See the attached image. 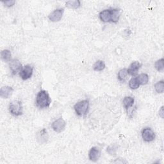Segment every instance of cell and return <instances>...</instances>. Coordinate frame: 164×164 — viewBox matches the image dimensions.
<instances>
[{"mask_svg":"<svg viewBox=\"0 0 164 164\" xmlns=\"http://www.w3.org/2000/svg\"><path fill=\"white\" fill-rule=\"evenodd\" d=\"M51 100L50 95L46 91L42 90L38 92L36 97V104L40 109H46L50 107Z\"/></svg>","mask_w":164,"mask_h":164,"instance_id":"6da1fadb","label":"cell"},{"mask_svg":"<svg viewBox=\"0 0 164 164\" xmlns=\"http://www.w3.org/2000/svg\"><path fill=\"white\" fill-rule=\"evenodd\" d=\"M89 108V102L87 100H82L77 103L74 107L76 114L79 116H84L87 113Z\"/></svg>","mask_w":164,"mask_h":164,"instance_id":"7a4b0ae2","label":"cell"},{"mask_svg":"<svg viewBox=\"0 0 164 164\" xmlns=\"http://www.w3.org/2000/svg\"><path fill=\"white\" fill-rule=\"evenodd\" d=\"M9 111L14 116H20L23 114V105L20 101L15 100L9 105Z\"/></svg>","mask_w":164,"mask_h":164,"instance_id":"3957f363","label":"cell"},{"mask_svg":"<svg viewBox=\"0 0 164 164\" xmlns=\"http://www.w3.org/2000/svg\"><path fill=\"white\" fill-rule=\"evenodd\" d=\"M51 126H52L53 130L55 132L60 133L65 130V126H66V122L62 117H60L59 119H58L57 120L55 121L52 123Z\"/></svg>","mask_w":164,"mask_h":164,"instance_id":"277c9868","label":"cell"},{"mask_svg":"<svg viewBox=\"0 0 164 164\" xmlns=\"http://www.w3.org/2000/svg\"><path fill=\"white\" fill-rule=\"evenodd\" d=\"M33 67L30 65H27L22 67L21 70L19 72V76L23 80H26L30 78L33 74Z\"/></svg>","mask_w":164,"mask_h":164,"instance_id":"5b68a950","label":"cell"},{"mask_svg":"<svg viewBox=\"0 0 164 164\" xmlns=\"http://www.w3.org/2000/svg\"><path fill=\"white\" fill-rule=\"evenodd\" d=\"M142 137L144 141L149 142L155 139V134L151 128H146L142 130Z\"/></svg>","mask_w":164,"mask_h":164,"instance_id":"8992f818","label":"cell"},{"mask_svg":"<svg viewBox=\"0 0 164 164\" xmlns=\"http://www.w3.org/2000/svg\"><path fill=\"white\" fill-rule=\"evenodd\" d=\"M64 13V9L60 8V9H56L53 12H51L48 17L49 19L52 22H58L61 20Z\"/></svg>","mask_w":164,"mask_h":164,"instance_id":"52a82bcc","label":"cell"},{"mask_svg":"<svg viewBox=\"0 0 164 164\" xmlns=\"http://www.w3.org/2000/svg\"><path fill=\"white\" fill-rule=\"evenodd\" d=\"M10 68L13 74H16L21 70L22 65L19 60L14 59L10 61Z\"/></svg>","mask_w":164,"mask_h":164,"instance_id":"ba28073f","label":"cell"},{"mask_svg":"<svg viewBox=\"0 0 164 164\" xmlns=\"http://www.w3.org/2000/svg\"><path fill=\"white\" fill-rule=\"evenodd\" d=\"M101 155V151L97 147H93L89 153V157L91 161L95 162L98 160Z\"/></svg>","mask_w":164,"mask_h":164,"instance_id":"9c48e42d","label":"cell"},{"mask_svg":"<svg viewBox=\"0 0 164 164\" xmlns=\"http://www.w3.org/2000/svg\"><path fill=\"white\" fill-rule=\"evenodd\" d=\"M14 91L12 87L9 86H2L0 90V96L2 98H8L11 95Z\"/></svg>","mask_w":164,"mask_h":164,"instance_id":"30bf717a","label":"cell"},{"mask_svg":"<svg viewBox=\"0 0 164 164\" xmlns=\"http://www.w3.org/2000/svg\"><path fill=\"white\" fill-rule=\"evenodd\" d=\"M140 67H141V64L139 62L136 61V62H133L130 65L129 69H127L128 74L131 75V76H135L137 73V71L139 70Z\"/></svg>","mask_w":164,"mask_h":164,"instance_id":"8fae6325","label":"cell"},{"mask_svg":"<svg viewBox=\"0 0 164 164\" xmlns=\"http://www.w3.org/2000/svg\"><path fill=\"white\" fill-rule=\"evenodd\" d=\"M100 18L103 22L108 23L111 21V11L110 9L104 10L100 14Z\"/></svg>","mask_w":164,"mask_h":164,"instance_id":"7c38bea8","label":"cell"},{"mask_svg":"<svg viewBox=\"0 0 164 164\" xmlns=\"http://www.w3.org/2000/svg\"><path fill=\"white\" fill-rule=\"evenodd\" d=\"M111 11V21L117 23L120 17V11L118 9H110Z\"/></svg>","mask_w":164,"mask_h":164,"instance_id":"4fadbf2b","label":"cell"},{"mask_svg":"<svg viewBox=\"0 0 164 164\" xmlns=\"http://www.w3.org/2000/svg\"><path fill=\"white\" fill-rule=\"evenodd\" d=\"M134 102H135V100L133 98L130 97V96H126V97H125L123 101V104L124 108L126 110H128L133 105Z\"/></svg>","mask_w":164,"mask_h":164,"instance_id":"5bb4252c","label":"cell"},{"mask_svg":"<svg viewBox=\"0 0 164 164\" xmlns=\"http://www.w3.org/2000/svg\"><path fill=\"white\" fill-rule=\"evenodd\" d=\"M137 79L140 83V85H146L148 83L149 81V77L147 74L142 73L139 74L137 77Z\"/></svg>","mask_w":164,"mask_h":164,"instance_id":"9a60e30c","label":"cell"},{"mask_svg":"<svg viewBox=\"0 0 164 164\" xmlns=\"http://www.w3.org/2000/svg\"><path fill=\"white\" fill-rule=\"evenodd\" d=\"M65 5L69 8H78L80 7L81 3L79 0H72V1L67 2Z\"/></svg>","mask_w":164,"mask_h":164,"instance_id":"2e32d148","label":"cell"},{"mask_svg":"<svg viewBox=\"0 0 164 164\" xmlns=\"http://www.w3.org/2000/svg\"><path fill=\"white\" fill-rule=\"evenodd\" d=\"M105 68V64L103 61L98 60L96 62L93 66V69L95 71H101Z\"/></svg>","mask_w":164,"mask_h":164,"instance_id":"e0dca14e","label":"cell"},{"mask_svg":"<svg viewBox=\"0 0 164 164\" xmlns=\"http://www.w3.org/2000/svg\"><path fill=\"white\" fill-rule=\"evenodd\" d=\"M128 74V73L127 69H122L119 71L117 75V78L120 82H124L125 80H126Z\"/></svg>","mask_w":164,"mask_h":164,"instance_id":"ac0fdd59","label":"cell"},{"mask_svg":"<svg viewBox=\"0 0 164 164\" xmlns=\"http://www.w3.org/2000/svg\"><path fill=\"white\" fill-rule=\"evenodd\" d=\"M1 56L2 59L5 60V61H11L12 54L11 51H9L8 50H5L2 51L1 53Z\"/></svg>","mask_w":164,"mask_h":164,"instance_id":"d6986e66","label":"cell"},{"mask_svg":"<svg viewBox=\"0 0 164 164\" xmlns=\"http://www.w3.org/2000/svg\"><path fill=\"white\" fill-rule=\"evenodd\" d=\"M129 86L131 89H137L139 87L140 83H139L137 78H133L130 80Z\"/></svg>","mask_w":164,"mask_h":164,"instance_id":"ffe728a7","label":"cell"},{"mask_svg":"<svg viewBox=\"0 0 164 164\" xmlns=\"http://www.w3.org/2000/svg\"><path fill=\"white\" fill-rule=\"evenodd\" d=\"M155 89L158 93H163L164 91V82L163 80L158 82L155 85Z\"/></svg>","mask_w":164,"mask_h":164,"instance_id":"44dd1931","label":"cell"},{"mask_svg":"<svg viewBox=\"0 0 164 164\" xmlns=\"http://www.w3.org/2000/svg\"><path fill=\"white\" fill-rule=\"evenodd\" d=\"M155 67L156 69L159 72H163V59H161L158 60H157L155 64Z\"/></svg>","mask_w":164,"mask_h":164,"instance_id":"7402d4cb","label":"cell"},{"mask_svg":"<svg viewBox=\"0 0 164 164\" xmlns=\"http://www.w3.org/2000/svg\"><path fill=\"white\" fill-rule=\"evenodd\" d=\"M3 3L5 4L6 7H12L16 3V1H14V0H9V1L4 2Z\"/></svg>","mask_w":164,"mask_h":164,"instance_id":"603a6c76","label":"cell"},{"mask_svg":"<svg viewBox=\"0 0 164 164\" xmlns=\"http://www.w3.org/2000/svg\"><path fill=\"white\" fill-rule=\"evenodd\" d=\"M159 115L162 118H163V107H162L159 110Z\"/></svg>","mask_w":164,"mask_h":164,"instance_id":"cb8c5ba5","label":"cell"}]
</instances>
